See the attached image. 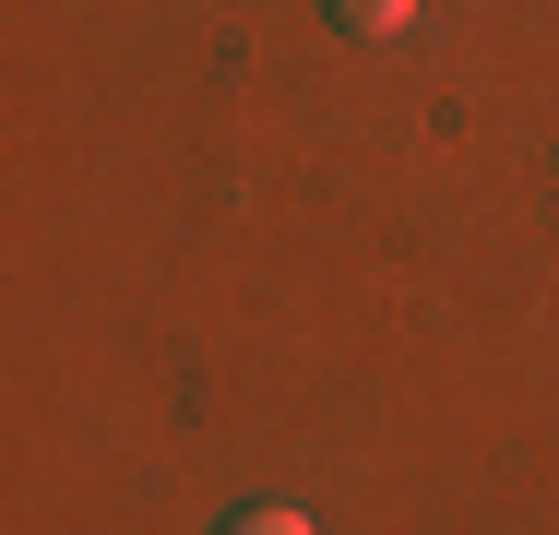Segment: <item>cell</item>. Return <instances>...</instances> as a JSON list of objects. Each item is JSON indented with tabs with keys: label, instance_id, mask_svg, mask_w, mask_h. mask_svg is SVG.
<instances>
[{
	"label": "cell",
	"instance_id": "obj_2",
	"mask_svg": "<svg viewBox=\"0 0 559 535\" xmlns=\"http://www.w3.org/2000/svg\"><path fill=\"white\" fill-rule=\"evenodd\" d=\"M226 535H310V512H286V500H262V512H238Z\"/></svg>",
	"mask_w": 559,
	"mask_h": 535
},
{
	"label": "cell",
	"instance_id": "obj_1",
	"mask_svg": "<svg viewBox=\"0 0 559 535\" xmlns=\"http://www.w3.org/2000/svg\"><path fill=\"white\" fill-rule=\"evenodd\" d=\"M322 12H334L345 36H405L417 24V0H322Z\"/></svg>",
	"mask_w": 559,
	"mask_h": 535
}]
</instances>
